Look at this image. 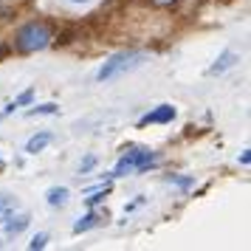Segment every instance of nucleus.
I'll list each match as a JSON object with an SVG mask.
<instances>
[{"mask_svg": "<svg viewBox=\"0 0 251 251\" xmlns=\"http://www.w3.org/2000/svg\"><path fill=\"white\" fill-rule=\"evenodd\" d=\"M152 164H155V155H152L150 150H144V147H133V150H125V155H122V161L116 164L113 175H116V178H122V175L144 172V170H150Z\"/></svg>", "mask_w": 251, "mask_h": 251, "instance_id": "nucleus-1", "label": "nucleus"}, {"mask_svg": "<svg viewBox=\"0 0 251 251\" xmlns=\"http://www.w3.org/2000/svg\"><path fill=\"white\" fill-rule=\"evenodd\" d=\"M141 59H144V54H138V51H125V54H116V57H110V59H107V62L102 65V68H99L96 79H99V82L113 79V76L125 74V71L136 68V65L141 62Z\"/></svg>", "mask_w": 251, "mask_h": 251, "instance_id": "nucleus-2", "label": "nucleus"}, {"mask_svg": "<svg viewBox=\"0 0 251 251\" xmlns=\"http://www.w3.org/2000/svg\"><path fill=\"white\" fill-rule=\"evenodd\" d=\"M51 43V31H48L43 23H31V25H25L23 31L17 34V48L20 51H43V48Z\"/></svg>", "mask_w": 251, "mask_h": 251, "instance_id": "nucleus-3", "label": "nucleus"}, {"mask_svg": "<svg viewBox=\"0 0 251 251\" xmlns=\"http://www.w3.org/2000/svg\"><path fill=\"white\" fill-rule=\"evenodd\" d=\"M172 119H175V107H172V104H161L158 110L141 116V122H138V125H141V127H144V125H161V122H172Z\"/></svg>", "mask_w": 251, "mask_h": 251, "instance_id": "nucleus-4", "label": "nucleus"}, {"mask_svg": "<svg viewBox=\"0 0 251 251\" xmlns=\"http://www.w3.org/2000/svg\"><path fill=\"white\" fill-rule=\"evenodd\" d=\"M48 144H51V133H40V136H31V138H28V144H25V152H28V155H37V152H43Z\"/></svg>", "mask_w": 251, "mask_h": 251, "instance_id": "nucleus-5", "label": "nucleus"}, {"mask_svg": "<svg viewBox=\"0 0 251 251\" xmlns=\"http://www.w3.org/2000/svg\"><path fill=\"white\" fill-rule=\"evenodd\" d=\"M46 201H48V206H65L68 203V189L65 186H51L46 192Z\"/></svg>", "mask_w": 251, "mask_h": 251, "instance_id": "nucleus-6", "label": "nucleus"}, {"mask_svg": "<svg viewBox=\"0 0 251 251\" xmlns=\"http://www.w3.org/2000/svg\"><path fill=\"white\" fill-rule=\"evenodd\" d=\"M3 223H6V234H20V231L28 226V215H17V217L9 215Z\"/></svg>", "mask_w": 251, "mask_h": 251, "instance_id": "nucleus-7", "label": "nucleus"}, {"mask_svg": "<svg viewBox=\"0 0 251 251\" xmlns=\"http://www.w3.org/2000/svg\"><path fill=\"white\" fill-rule=\"evenodd\" d=\"M234 62H237V54H231V51H226V54H223V57L217 59V62L212 65V68H209V76H217V74H223V71H228L231 65H234Z\"/></svg>", "mask_w": 251, "mask_h": 251, "instance_id": "nucleus-8", "label": "nucleus"}, {"mask_svg": "<svg viewBox=\"0 0 251 251\" xmlns=\"http://www.w3.org/2000/svg\"><path fill=\"white\" fill-rule=\"evenodd\" d=\"M14 209H17V201H14L12 195H0V220L14 215Z\"/></svg>", "mask_w": 251, "mask_h": 251, "instance_id": "nucleus-9", "label": "nucleus"}, {"mask_svg": "<svg viewBox=\"0 0 251 251\" xmlns=\"http://www.w3.org/2000/svg\"><path fill=\"white\" fill-rule=\"evenodd\" d=\"M93 226H99V217L93 215H85V217H79V223H76V226H74V231H76V234H82V231H88V228H93Z\"/></svg>", "mask_w": 251, "mask_h": 251, "instance_id": "nucleus-10", "label": "nucleus"}, {"mask_svg": "<svg viewBox=\"0 0 251 251\" xmlns=\"http://www.w3.org/2000/svg\"><path fill=\"white\" fill-rule=\"evenodd\" d=\"M31 96H34L31 91H25L23 96H17V99H14V102L6 107V110H3V116H6V113H14V107H20V104H28V102H31Z\"/></svg>", "mask_w": 251, "mask_h": 251, "instance_id": "nucleus-11", "label": "nucleus"}, {"mask_svg": "<svg viewBox=\"0 0 251 251\" xmlns=\"http://www.w3.org/2000/svg\"><path fill=\"white\" fill-rule=\"evenodd\" d=\"M57 113V104H40V107H31L25 116H54Z\"/></svg>", "mask_w": 251, "mask_h": 251, "instance_id": "nucleus-12", "label": "nucleus"}, {"mask_svg": "<svg viewBox=\"0 0 251 251\" xmlns=\"http://www.w3.org/2000/svg\"><path fill=\"white\" fill-rule=\"evenodd\" d=\"M46 243H48V234L46 231H40V234H34V237H31V243H28V249H46Z\"/></svg>", "mask_w": 251, "mask_h": 251, "instance_id": "nucleus-13", "label": "nucleus"}, {"mask_svg": "<svg viewBox=\"0 0 251 251\" xmlns=\"http://www.w3.org/2000/svg\"><path fill=\"white\" fill-rule=\"evenodd\" d=\"M93 164H96V158H93V155H88V158L79 164V172H82V175H85V172H91V170H93Z\"/></svg>", "mask_w": 251, "mask_h": 251, "instance_id": "nucleus-14", "label": "nucleus"}, {"mask_svg": "<svg viewBox=\"0 0 251 251\" xmlns=\"http://www.w3.org/2000/svg\"><path fill=\"white\" fill-rule=\"evenodd\" d=\"M170 183H178V186L186 189V186H192V178H170Z\"/></svg>", "mask_w": 251, "mask_h": 251, "instance_id": "nucleus-15", "label": "nucleus"}, {"mask_svg": "<svg viewBox=\"0 0 251 251\" xmlns=\"http://www.w3.org/2000/svg\"><path fill=\"white\" fill-rule=\"evenodd\" d=\"M68 3H74V6H88V3H93V0H68Z\"/></svg>", "mask_w": 251, "mask_h": 251, "instance_id": "nucleus-16", "label": "nucleus"}, {"mask_svg": "<svg viewBox=\"0 0 251 251\" xmlns=\"http://www.w3.org/2000/svg\"><path fill=\"white\" fill-rule=\"evenodd\" d=\"M155 3H170V0H155Z\"/></svg>", "mask_w": 251, "mask_h": 251, "instance_id": "nucleus-17", "label": "nucleus"}]
</instances>
